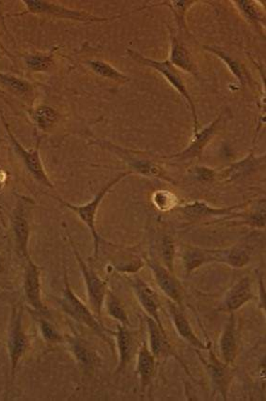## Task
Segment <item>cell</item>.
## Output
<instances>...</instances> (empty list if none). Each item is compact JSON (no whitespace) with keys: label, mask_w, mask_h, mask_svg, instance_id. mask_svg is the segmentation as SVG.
Wrapping results in <instances>:
<instances>
[{"label":"cell","mask_w":266,"mask_h":401,"mask_svg":"<svg viewBox=\"0 0 266 401\" xmlns=\"http://www.w3.org/2000/svg\"><path fill=\"white\" fill-rule=\"evenodd\" d=\"M208 368L210 369V373L213 382L216 383L217 388L222 391V395L226 400V380H227V366L225 363L219 362L213 354H211L210 362L205 363Z\"/></svg>","instance_id":"obj_35"},{"label":"cell","mask_w":266,"mask_h":401,"mask_svg":"<svg viewBox=\"0 0 266 401\" xmlns=\"http://www.w3.org/2000/svg\"><path fill=\"white\" fill-rule=\"evenodd\" d=\"M55 50H51L47 53L28 55L25 59V65L31 71L45 73V71H50L55 64V55H54Z\"/></svg>","instance_id":"obj_33"},{"label":"cell","mask_w":266,"mask_h":401,"mask_svg":"<svg viewBox=\"0 0 266 401\" xmlns=\"http://www.w3.org/2000/svg\"><path fill=\"white\" fill-rule=\"evenodd\" d=\"M154 372H156V357L151 354L147 344L143 342L137 358V373L139 374L143 392L151 385Z\"/></svg>","instance_id":"obj_24"},{"label":"cell","mask_w":266,"mask_h":401,"mask_svg":"<svg viewBox=\"0 0 266 401\" xmlns=\"http://www.w3.org/2000/svg\"><path fill=\"white\" fill-rule=\"evenodd\" d=\"M154 205L156 206L157 210L162 211H168L173 210L178 204V199L175 194L168 190H158L154 192L151 196Z\"/></svg>","instance_id":"obj_36"},{"label":"cell","mask_w":266,"mask_h":401,"mask_svg":"<svg viewBox=\"0 0 266 401\" xmlns=\"http://www.w3.org/2000/svg\"><path fill=\"white\" fill-rule=\"evenodd\" d=\"M132 174V172L130 171L122 172V173L118 174V176L113 178L110 182H108L107 185L96 194V197H94L90 202L86 203V204L74 205L67 202L66 200L61 199V197H53L54 199L58 200L59 203H62L64 207L74 211V213L79 216V219L84 223L88 231H90L91 236L93 238L94 257H96V259L98 257L100 243H108L107 240H105L100 236L99 232L96 228V216L99 206L101 205L103 199L107 196L108 192H110L117 183Z\"/></svg>","instance_id":"obj_4"},{"label":"cell","mask_w":266,"mask_h":401,"mask_svg":"<svg viewBox=\"0 0 266 401\" xmlns=\"http://www.w3.org/2000/svg\"><path fill=\"white\" fill-rule=\"evenodd\" d=\"M223 115H224V111H222V112L220 113L213 122L209 123L207 126H205L202 130H199L195 134H193L190 145H188L185 150L180 151V153L171 154V156H159L160 159L167 160V161L183 163H190L195 161V160L200 161V160L202 159V153L203 151H204L206 146L216 136L219 128L221 127L220 125H221Z\"/></svg>","instance_id":"obj_11"},{"label":"cell","mask_w":266,"mask_h":401,"mask_svg":"<svg viewBox=\"0 0 266 401\" xmlns=\"http://www.w3.org/2000/svg\"><path fill=\"white\" fill-rule=\"evenodd\" d=\"M160 255H161L165 267L173 273V260L175 255V246L170 237L164 236L160 243Z\"/></svg>","instance_id":"obj_37"},{"label":"cell","mask_w":266,"mask_h":401,"mask_svg":"<svg viewBox=\"0 0 266 401\" xmlns=\"http://www.w3.org/2000/svg\"><path fill=\"white\" fill-rule=\"evenodd\" d=\"M254 298L255 294H254L253 279L248 276L243 277L228 289L217 310L226 313H234Z\"/></svg>","instance_id":"obj_13"},{"label":"cell","mask_w":266,"mask_h":401,"mask_svg":"<svg viewBox=\"0 0 266 401\" xmlns=\"http://www.w3.org/2000/svg\"><path fill=\"white\" fill-rule=\"evenodd\" d=\"M191 179L200 182H213L217 180V170L213 168L194 165L188 170Z\"/></svg>","instance_id":"obj_38"},{"label":"cell","mask_w":266,"mask_h":401,"mask_svg":"<svg viewBox=\"0 0 266 401\" xmlns=\"http://www.w3.org/2000/svg\"><path fill=\"white\" fill-rule=\"evenodd\" d=\"M3 125L7 132L8 139L11 140V147H13L14 153L18 156L19 158L22 160L23 164L27 170L30 172L33 179L36 180L40 185L50 189H55V185L51 182L50 177L45 171L44 164H42L41 159V154H40V146H41V137L37 140L35 148L33 150L28 151L27 149L23 147L20 144L18 140L13 136V132L11 131L5 117L1 116Z\"/></svg>","instance_id":"obj_9"},{"label":"cell","mask_w":266,"mask_h":401,"mask_svg":"<svg viewBox=\"0 0 266 401\" xmlns=\"http://www.w3.org/2000/svg\"><path fill=\"white\" fill-rule=\"evenodd\" d=\"M0 84L22 99L28 98L33 93V87L30 82L11 74L0 73Z\"/></svg>","instance_id":"obj_32"},{"label":"cell","mask_w":266,"mask_h":401,"mask_svg":"<svg viewBox=\"0 0 266 401\" xmlns=\"http://www.w3.org/2000/svg\"><path fill=\"white\" fill-rule=\"evenodd\" d=\"M16 204L11 216V231L17 254L25 260L30 257L28 248L30 239V213L35 202L30 197L21 194H16Z\"/></svg>","instance_id":"obj_6"},{"label":"cell","mask_w":266,"mask_h":401,"mask_svg":"<svg viewBox=\"0 0 266 401\" xmlns=\"http://www.w3.org/2000/svg\"><path fill=\"white\" fill-rule=\"evenodd\" d=\"M265 156H256L251 151L245 158L234 162L222 170H217V182L229 183L245 179L254 172L264 167Z\"/></svg>","instance_id":"obj_14"},{"label":"cell","mask_w":266,"mask_h":401,"mask_svg":"<svg viewBox=\"0 0 266 401\" xmlns=\"http://www.w3.org/2000/svg\"><path fill=\"white\" fill-rule=\"evenodd\" d=\"M253 246L240 243L227 248L213 249L214 262L224 263L233 269H242L250 262Z\"/></svg>","instance_id":"obj_17"},{"label":"cell","mask_w":266,"mask_h":401,"mask_svg":"<svg viewBox=\"0 0 266 401\" xmlns=\"http://www.w3.org/2000/svg\"><path fill=\"white\" fill-rule=\"evenodd\" d=\"M182 260L185 274H190L202 266L213 263V250L198 248V246H185L182 251Z\"/></svg>","instance_id":"obj_23"},{"label":"cell","mask_w":266,"mask_h":401,"mask_svg":"<svg viewBox=\"0 0 266 401\" xmlns=\"http://www.w3.org/2000/svg\"><path fill=\"white\" fill-rule=\"evenodd\" d=\"M234 7L237 8L243 18L250 25L262 30L265 27V16L262 13V8L258 6V1L253 0H234L231 1Z\"/></svg>","instance_id":"obj_28"},{"label":"cell","mask_w":266,"mask_h":401,"mask_svg":"<svg viewBox=\"0 0 266 401\" xmlns=\"http://www.w3.org/2000/svg\"><path fill=\"white\" fill-rule=\"evenodd\" d=\"M104 306L105 309H107L108 314L111 318H113L114 320H116L117 322H119L120 325L124 326L129 325V320H128L127 311H125L122 303L120 302L118 297L112 291H108L107 295H105Z\"/></svg>","instance_id":"obj_34"},{"label":"cell","mask_w":266,"mask_h":401,"mask_svg":"<svg viewBox=\"0 0 266 401\" xmlns=\"http://www.w3.org/2000/svg\"><path fill=\"white\" fill-rule=\"evenodd\" d=\"M36 128L41 132L52 130L61 120V114L55 108L47 105H40L28 111Z\"/></svg>","instance_id":"obj_25"},{"label":"cell","mask_w":266,"mask_h":401,"mask_svg":"<svg viewBox=\"0 0 266 401\" xmlns=\"http://www.w3.org/2000/svg\"><path fill=\"white\" fill-rule=\"evenodd\" d=\"M90 144L98 146L110 151L117 158L121 160L125 165H127L128 171L132 172L133 174H139L140 176L150 178V179L162 180L171 185L177 183L176 180L171 178L167 170L163 168L161 163L159 162V160H161L159 156H156L150 151L125 148L105 139L91 140Z\"/></svg>","instance_id":"obj_1"},{"label":"cell","mask_w":266,"mask_h":401,"mask_svg":"<svg viewBox=\"0 0 266 401\" xmlns=\"http://www.w3.org/2000/svg\"><path fill=\"white\" fill-rule=\"evenodd\" d=\"M259 294H260V306L262 308H265V289L264 279L262 276L259 277Z\"/></svg>","instance_id":"obj_39"},{"label":"cell","mask_w":266,"mask_h":401,"mask_svg":"<svg viewBox=\"0 0 266 401\" xmlns=\"http://www.w3.org/2000/svg\"><path fill=\"white\" fill-rule=\"evenodd\" d=\"M27 10L24 13L17 14V16H23V14H41V16H47L56 17L59 19L71 20V21L85 23V24H93V23H104L114 21L117 18H120V16L110 17H99L93 16L90 13L84 11L73 10L64 7L56 2L44 1V0H23Z\"/></svg>","instance_id":"obj_7"},{"label":"cell","mask_w":266,"mask_h":401,"mask_svg":"<svg viewBox=\"0 0 266 401\" xmlns=\"http://www.w3.org/2000/svg\"><path fill=\"white\" fill-rule=\"evenodd\" d=\"M146 259V262L151 272L160 291L168 297V300L181 306L183 303V289L181 283L176 279L173 272L165 267L161 262H157L153 253Z\"/></svg>","instance_id":"obj_12"},{"label":"cell","mask_w":266,"mask_h":401,"mask_svg":"<svg viewBox=\"0 0 266 401\" xmlns=\"http://www.w3.org/2000/svg\"><path fill=\"white\" fill-rule=\"evenodd\" d=\"M236 322L234 313H231L227 325L219 339L220 357L226 365H233L237 354Z\"/></svg>","instance_id":"obj_20"},{"label":"cell","mask_w":266,"mask_h":401,"mask_svg":"<svg viewBox=\"0 0 266 401\" xmlns=\"http://www.w3.org/2000/svg\"><path fill=\"white\" fill-rule=\"evenodd\" d=\"M129 281L140 306L144 309L145 314L154 320H156L160 327L165 330L164 326L162 325L161 317H160L158 295H157L151 286H149L139 276L130 277Z\"/></svg>","instance_id":"obj_15"},{"label":"cell","mask_w":266,"mask_h":401,"mask_svg":"<svg viewBox=\"0 0 266 401\" xmlns=\"http://www.w3.org/2000/svg\"><path fill=\"white\" fill-rule=\"evenodd\" d=\"M68 345L69 351L74 355L77 364L84 372H91L97 361L94 351H91L86 343L77 336H65V342Z\"/></svg>","instance_id":"obj_21"},{"label":"cell","mask_w":266,"mask_h":401,"mask_svg":"<svg viewBox=\"0 0 266 401\" xmlns=\"http://www.w3.org/2000/svg\"><path fill=\"white\" fill-rule=\"evenodd\" d=\"M115 335L117 348H118L119 363L117 366L116 374L120 373L127 368V364L131 362L134 354V339L127 326L118 325Z\"/></svg>","instance_id":"obj_22"},{"label":"cell","mask_w":266,"mask_h":401,"mask_svg":"<svg viewBox=\"0 0 266 401\" xmlns=\"http://www.w3.org/2000/svg\"><path fill=\"white\" fill-rule=\"evenodd\" d=\"M5 271V265H4V259L1 255H0V274L4 273Z\"/></svg>","instance_id":"obj_40"},{"label":"cell","mask_w":266,"mask_h":401,"mask_svg":"<svg viewBox=\"0 0 266 401\" xmlns=\"http://www.w3.org/2000/svg\"><path fill=\"white\" fill-rule=\"evenodd\" d=\"M31 316L38 325L40 334L42 339L48 344H61L65 342V336L57 329L56 326L48 320V318L35 312L30 311Z\"/></svg>","instance_id":"obj_31"},{"label":"cell","mask_w":266,"mask_h":401,"mask_svg":"<svg viewBox=\"0 0 266 401\" xmlns=\"http://www.w3.org/2000/svg\"><path fill=\"white\" fill-rule=\"evenodd\" d=\"M24 262L23 294H24L25 303L30 308V311L50 318V310L42 297V268L39 267L30 257L25 259Z\"/></svg>","instance_id":"obj_10"},{"label":"cell","mask_w":266,"mask_h":401,"mask_svg":"<svg viewBox=\"0 0 266 401\" xmlns=\"http://www.w3.org/2000/svg\"><path fill=\"white\" fill-rule=\"evenodd\" d=\"M127 55L134 60L139 63L140 65L146 66V67L154 69L157 73L161 74L167 81L170 83L171 87L177 91L183 97V99L187 102L188 107L192 114L193 120V134L200 130L198 114H197L196 105L194 104L193 99L191 98L190 91L187 90V85H185L184 77L182 76L181 71L174 67L168 60H156L143 56L142 54L137 52L136 50L127 48Z\"/></svg>","instance_id":"obj_5"},{"label":"cell","mask_w":266,"mask_h":401,"mask_svg":"<svg viewBox=\"0 0 266 401\" xmlns=\"http://www.w3.org/2000/svg\"><path fill=\"white\" fill-rule=\"evenodd\" d=\"M253 202L251 200L241 203V204L230 206L226 208H214L209 206L204 202H194L187 203L181 206H177L175 210L181 213L183 216L190 219H202L205 217H221V219H227L233 214V211L239 210V209H245L247 206Z\"/></svg>","instance_id":"obj_16"},{"label":"cell","mask_w":266,"mask_h":401,"mask_svg":"<svg viewBox=\"0 0 266 401\" xmlns=\"http://www.w3.org/2000/svg\"><path fill=\"white\" fill-rule=\"evenodd\" d=\"M146 323H147V330L149 334V344H150V351L154 356L159 358L164 354L168 348L167 342V335L158 325V323L148 317L145 316Z\"/></svg>","instance_id":"obj_29"},{"label":"cell","mask_w":266,"mask_h":401,"mask_svg":"<svg viewBox=\"0 0 266 401\" xmlns=\"http://www.w3.org/2000/svg\"><path fill=\"white\" fill-rule=\"evenodd\" d=\"M30 349V336L25 333L23 325V309L19 305L11 306L10 322H8L7 332V351L10 359V383L6 389L7 394L16 380V371L20 362Z\"/></svg>","instance_id":"obj_3"},{"label":"cell","mask_w":266,"mask_h":401,"mask_svg":"<svg viewBox=\"0 0 266 401\" xmlns=\"http://www.w3.org/2000/svg\"><path fill=\"white\" fill-rule=\"evenodd\" d=\"M167 305L168 313H170L174 327H175V330L179 336L181 337L183 339H185V342L190 343L191 346H193L194 348L207 349L208 347L194 333L193 329L191 327L187 317H185L184 311L180 308L181 306L177 305V303L171 302L170 300L167 301Z\"/></svg>","instance_id":"obj_19"},{"label":"cell","mask_w":266,"mask_h":401,"mask_svg":"<svg viewBox=\"0 0 266 401\" xmlns=\"http://www.w3.org/2000/svg\"><path fill=\"white\" fill-rule=\"evenodd\" d=\"M168 28L170 31V51L168 62L179 71L192 74L194 76H198V66H197L192 54L188 50L187 45L180 41L178 37L173 33L171 28Z\"/></svg>","instance_id":"obj_18"},{"label":"cell","mask_w":266,"mask_h":401,"mask_svg":"<svg viewBox=\"0 0 266 401\" xmlns=\"http://www.w3.org/2000/svg\"><path fill=\"white\" fill-rule=\"evenodd\" d=\"M84 63L93 73L102 77V79L121 83V84L130 81V77H128L127 74L122 73L121 71H119L110 63L105 62V60L88 59L86 60Z\"/></svg>","instance_id":"obj_30"},{"label":"cell","mask_w":266,"mask_h":401,"mask_svg":"<svg viewBox=\"0 0 266 401\" xmlns=\"http://www.w3.org/2000/svg\"><path fill=\"white\" fill-rule=\"evenodd\" d=\"M198 2V0H167V1L156 3V4H151L149 7L143 8L158 7V6H164V7L170 8L173 11L174 17H175L177 27L179 30L187 34H190L187 25V11Z\"/></svg>","instance_id":"obj_27"},{"label":"cell","mask_w":266,"mask_h":401,"mask_svg":"<svg viewBox=\"0 0 266 401\" xmlns=\"http://www.w3.org/2000/svg\"><path fill=\"white\" fill-rule=\"evenodd\" d=\"M67 236L71 249H73L74 257H76V262L79 263L83 279H84L90 308H91L94 316L102 322L103 308H104L105 295H107L108 291V282L98 276V274L94 271L93 266L88 265L82 259L76 245H74V240L69 236V234Z\"/></svg>","instance_id":"obj_8"},{"label":"cell","mask_w":266,"mask_h":401,"mask_svg":"<svg viewBox=\"0 0 266 401\" xmlns=\"http://www.w3.org/2000/svg\"><path fill=\"white\" fill-rule=\"evenodd\" d=\"M64 291H62L61 297H54V300L58 303L62 311L64 312L67 316L71 318L74 322L87 326L91 331L98 335L104 342L110 343V345H112L110 339H108V334L114 335V332L105 328V326L103 325V322H100V320L94 316L91 308L86 306L85 303L82 302L81 299L74 294L73 289L71 288L70 283H69L68 270L64 263Z\"/></svg>","instance_id":"obj_2"},{"label":"cell","mask_w":266,"mask_h":401,"mask_svg":"<svg viewBox=\"0 0 266 401\" xmlns=\"http://www.w3.org/2000/svg\"><path fill=\"white\" fill-rule=\"evenodd\" d=\"M206 51L209 53L214 54L217 57H219L223 62L227 65L229 70L231 71V74L236 76V79L238 80L240 85L244 86L247 84H250L251 76L250 73H248L247 67L238 59H234L231 57L230 54L226 52L225 50H222L221 48L209 47V45H204L203 47Z\"/></svg>","instance_id":"obj_26"}]
</instances>
